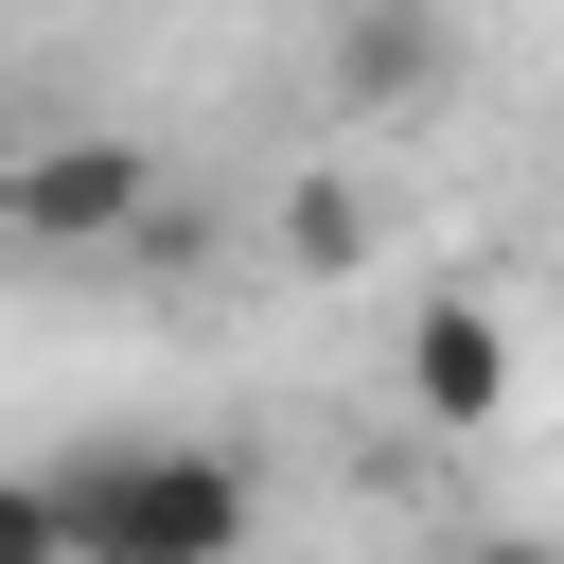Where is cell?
Returning a JSON list of instances; mask_svg holds the SVG:
<instances>
[{"instance_id":"cell-4","label":"cell","mask_w":564,"mask_h":564,"mask_svg":"<svg viewBox=\"0 0 564 564\" xmlns=\"http://www.w3.org/2000/svg\"><path fill=\"white\" fill-rule=\"evenodd\" d=\"M405 405H423L441 441L511 423V317H494L476 282H423V300H405Z\"/></svg>"},{"instance_id":"cell-5","label":"cell","mask_w":564,"mask_h":564,"mask_svg":"<svg viewBox=\"0 0 564 564\" xmlns=\"http://www.w3.org/2000/svg\"><path fill=\"white\" fill-rule=\"evenodd\" d=\"M0 564H70V494L53 476H0Z\"/></svg>"},{"instance_id":"cell-2","label":"cell","mask_w":564,"mask_h":564,"mask_svg":"<svg viewBox=\"0 0 564 564\" xmlns=\"http://www.w3.org/2000/svg\"><path fill=\"white\" fill-rule=\"evenodd\" d=\"M141 229H159V141H123V123H53V141L0 159V247L88 264V247H141Z\"/></svg>"},{"instance_id":"cell-3","label":"cell","mask_w":564,"mask_h":564,"mask_svg":"<svg viewBox=\"0 0 564 564\" xmlns=\"http://www.w3.org/2000/svg\"><path fill=\"white\" fill-rule=\"evenodd\" d=\"M317 88L352 123H405V106L458 88V18L441 0H317Z\"/></svg>"},{"instance_id":"cell-1","label":"cell","mask_w":564,"mask_h":564,"mask_svg":"<svg viewBox=\"0 0 564 564\" xmlns=\"http://www.w3.org/2000/svg\"><path fill=\"white\" fill-rule=\"evenodd\" d=\"M53 494H70V564H247L264 546V494L212 441H88L53 458Z\"/></svg>"},{"instance_id":"cell-6","label":"cell","mask_w":564,"mask_h":564,"mask_svg":"<svg viewBox=\"0 0 564 564\" xmlns=\"http://www.w3.org/2000/svg\"><path fill=\"white\" fill-rule=\"evenodd\" d=\"M458 564H564V546H546V529H476Z\"/></svg>"}]
</instances>
